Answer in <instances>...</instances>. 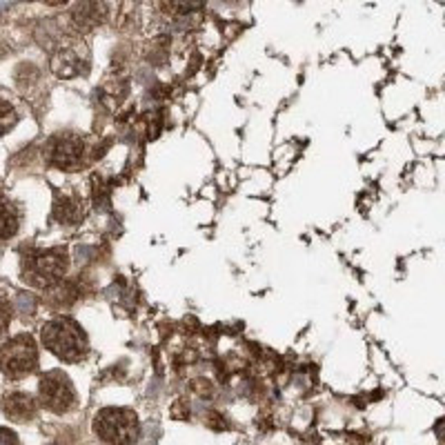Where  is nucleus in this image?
Masks as SVG:
<instances>
[{
    "instance_id": "nucleus-1",
    "label": "nucleus",
    "mask_w": 445,
    "mask_h": 445,
    "mask_svg": "<svg viewBox=\"0 0 445 445\" xmlns=\"http://www.w3.org/2000/svg\"><path fill=\"white\" fill-rule=\"evenodd\" d=\"M40 339L49 352L65 363H80L89 352V341L74 318H53L40 330Z\"/></svg>"
},
{
    "instance_id": "nucleus-2",
    "label": "nucleus",
    "mask_w": 445,
    "mask_h": 445,
    "mask_svg": "<svg viewBox=\"0 0 445 445\" xmlns=\"http://www.w3.org/2000/svg\"><path fill=\"white\" fill-rule=\"evenodd\" d=\"M93 432L110 445H131L141 434V423L127 408H105L93 419Z\"/></svg>"
},
{
    "instance_id": "nucleus-3",
    "label": "nucleus",
    "mask_w": 445,
    "mask_h": 445,
    "mask_svg": "<svg viewBox=\"0 0 445 445\" xmlns=\"http://www.w3.org/2000/svg\"><path fill=\"white\" fill-rule=\"evenodd\" d=\"M38 368V347L30 334H18L0 345V372L9 379H22Z\"/></svg>"
},
{
    "instance_id": "nucleus-4",
    "label": "nucleus",
    "mask_w": 445,
    "mask_h": 445,
    "mask_svg": "<svg viewBox=\"0 0 445 445\" xmlns=\"http://www.w3.org/2000/svg\"><path fill=\"white\" fill-rule=\"evenodd\" d=\"M38 394L40 403L49 412L56 414H65L76 406V387L72 385L70 376L63 374L60 370H51L40 376Z\"/></svg>"
},
{
    "instance_id": "nucleus-5",
    "label": "nucleus",
    "mask_w": 445,
    "mask_h": 445,
    "mask_svg": "<svg viewBox=\"0 0 445 445\" xmlns=\"http://www.w3.org/2000/svg\"><path fill=\"white\" fill-rule=\"evenodd\" d=\"M67 272V254L63 250H40L25 259V274L40 288L58 283Z\"/></svg>"
},
{
    "instance_id": "nucleus-6",
    "label": "nucleus",
    "mask_w": 445,
    "mask_h": 445,
    "mask_svg": "<svg viewBox=\"0 0 445 445\" xmlns=\"http://www.w3.org/2000/svg\"><path fill=\"white\" fill-rule=\"evenodd\" d=\"M85 154V143L83 138L78 136V134H56V136H51L45 145V160L56 169H65V172H74L80 160H83Z\"/></svg>"
},
{
    "instance_id": "nucleus-7",
    "label": "nucleus",
    "mask_w": 445,
    "mask_h": 445,
    "mask_svg": "<svg viewBox=\"0 0 445 445\" xmlns=\"http://www.w3.org/2000/svg\"><path fill=\"white\" fill-rule=\"evenodd\" d=\"M0 410H3V414L7 416V419L16 421V423H27L36 416L38 406L30 394L11 392V394L0 399Z\"/></svg>"
},
{
    "instance_id": "nucleus-8",
    "label": "nucleus",
    "mask_w": 445,
    "mask_h": 445,
    "mask_svg": "<svg viewBox=\"0 0 445 445\" xmlns=\"http://www.w3.org/2000/svg\"><path fill=\"white\" fill-rule=\"evenodd\" d=\"M18 227H20V214L16 205L5 198H0V243L16 236Z\"/></svg>"
},
{
    "instance_id": "nucleus-9",
    "label": "nucleus",
    "mask_w": 445,
    "mask_h": 445,
    "mask_svg": "<svg viewBox=\"0 0 445 445\" xmlns=\"http://www.w3.org/2000/svg\"><path fill=\"white\" fill-rule=\"evenodd\" d=\"M56 217L67 225H74L80 217H83V207H80L78 200L63 198V203H56Z\"/></svg>"
},
{
    "instance_id": "nucleus-10",
    "label": "nucleus",
    "mask_w": 445,
    "mask_h": 445,
    "mask_svg": "<svg viewBox=\"0 0 445 445\" xmlns=\"http://www.w3.org/2000/svg\"><path fill=\"white\" fill-rule=\"evenodd\" d=\"M18 123V114L9 103H0V136L7 134L9 129H13V125Z\"/></svg>"
},
{
    "instance_id": "nucleus-11",
    "label": "nucleus",
    "mask_w": 445,
    "mask_h": 445,
    "mask_svg": "<svg viewBox=\"0 0 445 445\" xmlns=\"http://www.w3.org/2000/svg\"><path fill=\"white\" fill-rule=\"evenodd\" d=\"M9 318H11V309L5 301H0V336L5 334L7 325H9Z\"/></svg>"
},
{
    "instance_id": "nucleus-12",
    "label": "nucleus",
    "mask_w": 445,
    "mask_h": 445,
    "mask_svg": "<svg viewBox=\"0 0 445 445\" xmlns=\"http://www.w3.org/2000/svg\"><path fill=\"white\" fill-rule=\"evenodd\" d=\"M0 445H18L16 434L9 432V430H3V427H0Z\"/></svg>"
}]
</instances>
